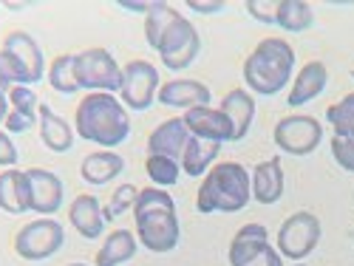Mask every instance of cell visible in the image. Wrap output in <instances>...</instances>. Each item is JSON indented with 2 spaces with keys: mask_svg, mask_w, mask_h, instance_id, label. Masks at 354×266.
<instances>
[{
  "mask_svg": "<svg viewBox=\"0 0 354 266\" xmlns=\"http://www.w3.org/2000/svg\"><path fill=\"white\" fill-rule=\"evenodd\" d=\"M28 182H32V213L51 218L60 213L66 201V184L54 170L46 167H28Z\"/></svg>",
  "mask_w": 354,
  "mask_h": 266,
  "instance_id": "obj_13",
  "label": "cell"
},
{
  "mask_svg": "<svg viewBox=\"0 0 354 266\" xmlns=\"http://www.w3.org/2000/svg\"><path fill=\"white\" fill-rule=\"evenodd\" d=\"M332 156H335V162H337L340 170L354 173V139L332 136Z\"/></svg>",
  "mask_w": 354,
  "mask_h": 266,
  "instance_id": "obj_34",
  "label": "cell"
},
{
  "mask_svg": "<svg viewBox=\"0 0 354 266\" xmlns=\"http://www.w3.org/2000/svg\"><path fill=\"white\" fill-rule=\"evenodd\" d=\"M74 57L77 54H60V57H54L51 66H48V85L54 88L57 94H63V97H74L80 91V85H77V74H74Z\"/></svg>",
  "mask_w": 354,
  "mask_h": 266,
  "instance_id": "obj_27",
  "label": "cell"
},
{
  "mask_svg": "<svg viewBox=\"0 0 354 266\" xmlns=\"http://www.w3.org/2000/svg\"><path fill=\"white\" fill-rule=\"evenodd\" d=\"M185 125L190 131V136H198V139H210V142H218V144H227L232 142V125L224 116L221 108H193L185 113Z\"/></svg>",
  "mask_w": 354,
  "mask_h": 266,
  "instance_id": "obj_18",
  "label": "cell"
},
{
  "mask_svg": "<svg viewBox=\"0 0 354 266\" xmlns=\"http://www.w3.org/2000/svg\"><path fill=\"white\" fill-rule=\"evenodd\" d=\"M326 85H329V68H326V63L309 60L298 71V77L292 79L289 94H286V105L289 108H304V105L315 102L323 91H326Z\"/></svg>",
  "mask_w": 354,
  "mask_h": 266,
  "instance_id": "obj_16",
  "label": "cell"
},
{
  "mask_svg": "<svg viewBox=\"0 0 354 266\" xmlns=\"http://www.w3.org/2000/svg\"><path fill=\"white\" fill-rule=\"evenodd\" d=\"M3 6H6L9 12H20V9H26L28 3H12V0H9V3H3Z\"/></svg>",
  "mask_w": 354,
  "mask_h": 266,
  "instance_id": "obj_41",
  "label": "cell"
},
{
  "mask_svg": "<svg viewBox=\"0 0 354 266\" xmlns=\"http://www.w3.org/2000/svg\"><path fill=\"white\" fill-rule=\"evenodd\" d=\"M68 221L71 227L82 235L85 241H97L102 238V232H105V216H102V204L100 198L94 196H77L68 207Z\"/></svg>",
  "mask_w": 354,
  "mask_h": 266,
  "instance_id": "obj_21",
  "label": "cell"
},
{
  "mask_svg": "<svg viewBox=\"0 0 354 266\" xmlns=\"http://www.w3.org/2000/svg\"><path fill=\"white\" fill-rule=\"evenodd\" d=\"M156 102L187 113L193 108H207L213 102V91L198 79H170V82H162Z\"/></svg>",
  "mask_w": 354,
  "mask_h": 266,
  "instance_id": "obj_14",
  "label": "cell"
},
{
  "mask_svg": "<svg viewBox=\"0 0 354 266\" xmlns=\"http://www.w3.org/2000/svg\"><path fill=\"white\" fill-rule=\"evenodd\" d=\"M28 128H32V122L23 120V116H17V113H12V111H9L6 122H3V131H6V133H26Z\"/></svg>",
  "mask_w": 354,
  "mask_h": 266,
  "instance_id": "obj_39",
  "label": "cell"
},
{
  "mask_svg": "<svg viewBox=\"0 0 354 266\" xmlns=\"http://www.w3.org/2000/svg\"><path fill=\"white\" fill-rule=\"evenodd\" d=\"M250 179H252V198L258 204H278L283 190H286V173L281 164V156H272L267 162H258L250 170Z\"/></svg>",
  "mask_w": 354,
  "mask_h": 266,
  "instance_id": "obj_17",
  "label": "cell"
},
{
  "mask_svg": "<svg viewBox=\"0 0 354 266\" xmlns=\"http://www.w3.org/2000/svg\"><path fill=\"white\" fill-rule=\"evenodd\" d=\"M66 247V229L57 218H35L17 229L15 255L28 263H43Z\"/></svg>",
  "mask_w": 354,
  "mask_h": 266,
  "instance_id": "obj_6",
  "label": "cell"
},
{
  "mask_svg": "<svg viewBox=\"0 0 354 266\" xmlns=\"http://www.w3.org/2000/svg\"><path fill=\"white\" fill-rule=\"evenodd\" d=\"M250 201H252L250 170L239 162H218L198 184L196 210L201 216H210V213L232 216V213H241Z\"/></svg>",
  "mask_w": 354,
  "mask_h": 266,
  "instance_id": "obj_4",
  "label": "cell"
},
{
  "mask_svg": "<svg viewBox=\"0 0 354 266\" xmlns=\"http://www.w3.org/2000/svg\"><path fill=\"white\" fill-rule=\"evenodd\" d=\"M74 74L80 91L88 94H120L122 88V66L108 48H85L74 57Z\"/></svg>",
  "mask_w": 354,
  "mask_h": 266,
  "instance_id": "obj_5",
  "label": "cell"
},
{
  "mask_svg": "<svg viewBox=\"0 0 354 266\" xmlns=\"http://www.w3.org/2000/svg\"><path fill=\"white\" fill-rule=\"evenodd\" d=\"M351 241H354V232H351Z\"/></svg>",
  "mask_w": 354,
  "mask_h": 266,
  "instance_id": "obj_44",
  "label": "cell"
},
{
  "mask_svg": "<svg viewBox=\"0 0 354 266\" xmlns=\"http://www.w3.org/2000/svg\"><path fill=\"white\" fill-rule=\"evenodd\" d=\"M272 139L283 156H309L323 142V125L309 113H289L278 120Z\"/></svg>",
  "mask_w": 354,
  "mask_h": 266,
  "instance_id": "obj_9",
  "label": "cell"
},
{
  "mask_svg": "<svg viewBox=\"0 0 354 266\" xmlns=\"http://www.w3.org/2000/svg\"><path fill=\"white\" fill-rule=\"evenodd\" d=\"M244 85L255 97H278L292 85L295 74V48L283 37H263L244 60Z\"/></svg>",
  "mask_w": 354,
  "mask_h": 266,
  "instance_id": "obj_3",
  "label": "cell"
},
{
  "mask_svg": "<svg viewBox=\"0 0 354 266\" xmlns=\"http://www.w3.org/2000/svg\"><path fill=\"white\" fill-rule=\"evenodd\" d=\"M133 224H136V241L153 255H167L179 247L182 227L179 210L167 190L162 187H145L133 204Z\"/></svg>",
  "mask_w": 354,
  "mask_h": 266,
  "instance_id": "obj_1",
  "label": "cell"
},
{
  "mask_svg": "<svg viewBox=\"0 0 354 266\" xmlns=\"http://www.w3.org/2000/svg\"><path fill=\"white\" fill-rule=\"evenodd\" d=\"M74 131L82 142H91L102 151H113L131 136L128 108L113 94H85L74 113Z\"/></svg>",
  "mask_w": 354,
  "mask_h": 266,
  "instance_id": "obj_2",
  "label": "cell"
},
{
  "mask_svg": "<svg viewBox=\"0 0 354 266\" xmlns=\"http://www.w3.org/2000/svg\"><path fill=\"white\" fill-rule=\"evenodd\" d=\"M9 111H12V105H9V97L0 91V125L6 122V116H9Z\"/></svg>",
  "mask_w": 354,
  "mask_h": 266,
  "instance_id": "obj_40",
  "label": "cell"
},
{
  "mask_svg": "<svg viewBox=\"0 0 354 266\" xmlns=\"http://www.w3.org/2000/svg\"><path fill=\"white\" fill-rule=\"evenodd\" d=\"M116 6H120L122 12H131V15H147L156 6V0L153 3H145V0H116Z\"/></svg>",
  "mask_w": 354,
  "mask_h": 266,
  "instance_id": "obj_38",
  "label": "cell"
},
{
  "mask_svg": "<svg viewBox=\"0 0 354 266\" xmlns=\"http://www.w3.org/2000/svg\"><path fill=\"white\" fill-rule=\"evenodd\" d=\"M3 51H9L15 57V63L20 66V74H23V85H37L43 82V77L48 74L46 68V54L40 48V43L28 35V32H9L3 37Z\"/></svg>",
  "mask_w": 354,
  "mask_h": 266,
  "instance_id": "obj_12",
  "label": "cell"
},
{
  "mask_svg": "<svg viewBox=\"0 0 354 266\" xmlns=\"http://www.w3.org/2000/svg\"><path fill=\"white\" fill-rule=\"evenodd\" d=\"M6 97H9L12 113L23 116V120H28L32 125L37 122V116H40V102H37V94L32 91V88H28V85H15Z\"/></svg>",
  "mask_w": 354,
  "mask_h": 266,
  "instance_id": "obj_31",
  "label": "cell"
},
{
  "mask_svg": "<svg viewBox=\"0 0 354 266\" xmlns=\"http://www.w3.org/2000/svg\"><path fill=\"white\" fill-rule=\"evenodd\" d=\"M198 51H201V37L196 32V26L190 23V17H185V15L173 20V26L165 32V37L159 40V48H156L162 66L170 71L190 68Z\"/></svg>",
  "mask_w": 354,
  "mask_h": 266,
  "instance_id": "obj_10",
  "label": "cell"
},
{
  "mask_svg": "<svg viewBox=\"0 0 354 266\" xmlns=\"http://www.w3.org/2000/svg\"><path fill=\"white\" fill-rule=\"evenodd\" d=\"M320 235H323V227H320V218L315 213H306V210L292 213L278 229L275 249L281 252V258H286L292 263H301L304 258H309L317 249Z\"/></svg>",
  "mask_w": 354,
  "mask_h": 266,
  "instance_id": "obj_7",
  "label": "cell"
},
{
  "mask_svg": "<svg viewBox=\"0 0 354 266\" xmlns=\"http://www.w3.org/2000/svg\"><path fill=\"white\" fill-rule=\"evenodd\" d=\"M230 266H283L281 252L270 244V232L263 224H244L232 235L227 249Z\"/></svg>",
  "mask_w": 354,
  "mask_h": 266,
  "instance_id": "obj_8",
  "label": "cell"
},
{
  "mask_svg": "<svg viewBox=\"0 0 354 266\" xmlns=\"http://www.w3.org/2000/svg\"><path fill=\"white\" fill-rule=\"evenodd\" d=\"M17 159H20V151H17V144L12 142V133L0 131V167L12 170V167H17Z\"/></svg>",
  "mask_w": 354,
  "mask_h": 266,
  "instance_id": "obj_36",
  "label": "cell"
},
{
  "mask_svg": "<svg viewBox=\"0 0 354 266\" xmlns=\"http://www.w3.org/2000/svg\"><path fill=\"white\" fill-rule=\"evenodd\" d=\"M136 198H139V187H136V184H120V187H116L113 196H111V201L105 204V210H102L105 224H108V221H116L120 216H125L128 210L133 213Z\"/></svg>",
  "mask_w": 354,
  "mask_h": 266,
  "instance_id": "obj_32",
  "label": "cell"
},
{
  "mask_svg": "<svg viewBox=\"0 0 354 266\" xmlns=\"http://www.w3.org/2000/svg\"><path fill=\"white\" fill-rule=\"evenodd\" d=\"M187 9L196 12V15H221L227 9L224 0H187Z\"/></svg>",
  "mask_w": 354,
  "mask_h": 266,
  "instance_id": "obj_37",
  "label": "cell"
},
{
  "mask_svg": "<svg viewBox=\"0 0 354 266\" xmlns=\"http://www.w3.org/2000/svg\"><path fill=\"white\" fill-rule=\"evenodd\" d=\"M187 142H190V131L185 125V116H173V120H165L151 131V136H147V156H167L182 162Z\"/></svg>",
  "mask_w": 354,
  "mask_h": 266,
  "instance_id": "obj_15",
  "label": "cell"
},
{
  "mask_svg": "<svg viewBox=\"0 0 354 266\" xmlns=\"http://www.w3.org/2000/svg\"><path fill=\"white\" fill-rule=\"evenodd\" d=\"M315 23V12L304 0H278L275 26L286 35H304Z\"/></svg>",
  "mask_w": 354,
  "mask_h": 266,
  "instance_id": "obj_26",
  "label": "cell"
},
{
  "mask_svg": "<svg viewBox=\"0 0 354 266\" xmlns=\"http://www.w3.org/2000/svg\"><path fill=\"white\" fill-rule=\"evenodd\" d=\"M247 12L252 20H258L263 26H275L278 0H247Z\"/></svg>",
  "mask_w": 354,
  "mask_h": 266,
  "instance_id": "obj_35",
  "label": "cell"
},
{
  "mask_svg": "<svg viewBox=\"0 0 354 266\" xmlns=\"http://www.w3.org/2000/svg\"><path fill=\"white\" fill-rule=\"evenodd\" d=\"M351 79H354V71H351Z\"/></svg>",
  "mask_w": 354,
  "mask_h": 266,
  "instance_id": "obj_45",
  "label": "cell"
},
{
  "mask_svg": "<svg viewBox=\"0 0 354 266\" xmlns=\"http://www.w3.org/2000/svg\"><path fill=\"white\" fill-rule=\"evenodd\" d=\"M37 128H40V142L48 147L51 153H68L74 147V139H77L74 125H68L63 116L54 113L48 105H40Z\"/></svg>",
  "mask_w": 354,
  "mask_h": 266,
  "instance_id": "obj_22",
  "label": "cell"
},
{
  "mask_svg": "<svg viewBox=\"0 0 354 266\" xmlns=\"http://www.w3.org/2000/svg\"><path fill=\"white\" fill-rule=\"evenodd\" d=\"M326 120H329L335 136L354 139V91L340 97L335 105L326 108Z\"/></svg>",
  "mask_w": 354,
  "mask_h": 266,
  "instance_id": "obj_30",
  "label": "cell"
},
{
  "mask_svg": "<svg viewBox=\"0 0 354 266\" xmlns=\"http://www.w3.org/2000/svg\"><path fill=\"white\" fill-rule=\"evenodd\" d=\"M218 142H210V139H198V136H190L185 153H182V173L190 175V179H204L210 173L213 164H218V153H221Z\"/></svg>",
  "mask_w": 354,
  "mask_h": 266,
  "instance_id": "obj_23",
  "label": "cell"
},
{
  "mask_svg": "<svg viewBox=\"0 0 354 266\" xmlns=\"http://www.w3.org/2000/svg\"><path fill=\"white\" fill-rule=\"evenodd\" d=\"M176 17H179L176 6L162 3V0H156V6L145 15V43L151 46L153 51L159 48V40L165 37V32L173 26V20H176Z\"/></svg>",
  "mask_w": 354,
  "mask_h": 266,
  "instance_id": "obj_28",
  "label": "cell"
},
{
  "mask_svg": "<svg viewBox=\"0 0 354 266\" xmlns=\"http://www.w3.org/2000/svg\"><path fill=\"white\" fill-rule=\"evenodd\" d=\"M136 249H139L136 232H131V229H113L105 238V244L100 247L94 263L97 266H122V263L133 260Z\"/></svg>",
  "mask_w": 354,
  "mask_h": 266,
  "instance_id": "obj_25",
  "label": "cell"
},
{
  "mask_svg": "<svg viewBox=\"0 0 354 266\" xmlns=\"http://www.w3.org/2000/svg\"><path fill=\"white\" fill-rule=\"evenodd\" d=\"M145 173L151 179L153 187H176V182L182 179V164L176 159H167V156H147L145 159Z\"/></svg>",
  "mask_w": 354,
  "mask_h": 266,
  "instance_id": "obj_29",
  "label": "cell"
},
{
  "mask_svg": "<svg viewBox=\"0 0 354 266\" xmlns=\"http://www.w3.org/2000/svg\"><path fill=\"white\" fill-rule=\"evenodd\" d=\"M162 88V77L159 68L147 60H128V66H122V88H120V99L128 111H147Z\"/></svg>",
  "mask_w": 354,
  "mask_h": 266,
  "instance_id": "obj_11",
  "label": "cell"
},
{
  "mask_svg": "<svg viewBox=\"0 0 354 266\" xmlns=\"http://www.w3.org/2000/svg\"><path fill=\"white\" fill-rule=\"evenodd\" d=\"M292 266H306V263H292Z\"/></svg>",
  "mask_w": 354,
  "mask_h": 266,
  "instance_id": "obj_43",
  "label": "cell"
},
{
  "mask_svg": "<svg viewBox=\"0 0 354 266\" xmlns=\"http://www.w3.org/2000/svg\"><path fill=\"white\" fill-rule=\"evenodd\" d=\"M15 85H23V74H20V66L15 63V57L9 51L0 48V91L9 94Z\"/></svg>",
  "mask_w": 354,
  "mask_h": 266,
  "instance_id": "obj_33",
  "label": "cell"
},
{
  "mask_svg": "<svg viewBox=\"0 0 354 266\" xmlns=\"http://www.w3.org/2000/svg\"><path fill=\"white\" fill-rule=\"evenodd\" d=\"M0 210L9 216L32 213V182L26 170H3L0 173Z\"/></svg>",
  "mask_w": 354,
  "mask_h": 266,
  "instance_id": "obj_19",
  "label": "cell"
},
{
  "mask_svg": "<svg viewBox=\"0 0 354 266\" xmlns=\"http://www.w3.org/2000/svg\"><path fill=\"white\" fill-rule=\"evenodd\" d=\"M218 108L224 111V116L232 125V142L247 139V133L255 122V97L247 91V88H232V91L224 94Z\"/></svg>",
  "mask_w": 354,
  "mask_h": 266,
  "instance_id": "obj_20",
  "label": "cell"
},
{
  "mask_svg": "<svg viewBox=\"0 0 354 266\" xmlns=\"http://www.w3.org/2000/svg\"><path fill=\"white\" fill-rule=\"evenodd\" d=\"M68 266H88V263H68Z\"/></svg>",
  "mask_w": 354,
  "mask_h": 266,
  "instance_id": "obj_42",
  "label": "cell"
},
{
  "mask_svg": "<svg viewBox=\"0 0 354 266\" xmlns=\"http://www.w3.org/2000/svg\"><path fill=\"white\" fill-rule=\"evenodd\" d=\"M122 170H125V159L120 153H113V151H94V153H88L80 164L82 182L94 184V187H102V184L113 182L116 175H122Z\"/></svg>",
  "mask_w": 354,
  "mask_h": 266,
  "instance_id": "obj_24",
  "label": "cell"
}]
</instances>
